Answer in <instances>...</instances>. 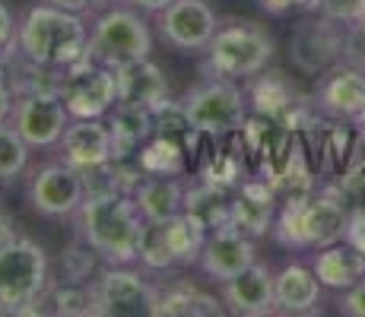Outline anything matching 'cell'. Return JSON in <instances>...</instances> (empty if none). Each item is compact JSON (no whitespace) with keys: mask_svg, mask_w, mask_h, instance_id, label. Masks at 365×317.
Masks as SVG:
<instances>
[{"mask_svg":"<svg viewBox=\"0 0 365 317\" xmlns=\"http://www.w3.org/2000/svg\"><path fill=\"white\" fill-rule=\"evenodd\" d=\"M73 219L83 244L93 254H99L105 264H137L140 260L146 219L140 216L133 194H124L115 187L86 194Z\"/></svg>","mask_w":365,"mask_h":317,"instance_id":"obj_1","label":"cell"},{"mask_svg":"<svg viewBox=\"0 0 365 317\" xmlns=\"http://www.w3.org/2000/svg\"><path fill=\"white\" fill-rule=\"evenodd\" d=\"M16 48L32 67L70 70L73 63L89 58V29L80 13L58 10L51 4H35L19 23Z\"/></svg>","mask_w":365,"mask_h":317,"instance_id":"obj_2","label":"cell"},{"mask_svg":"<svg viewBox=\"0 0 365 317\" xmlns=\"http://www.w3.org/2000/svg\"><path fill=\"white\" fill-rule=\"evenodd\" d=\"M346 216V197L340 194V187H327L321 194H296L279 207L273 219V235L283 248L321 251L327 244L343 241Z\"/></svg>","mask_w":365,"mask_h":317,"instance_id":"obj_3","label":"cell"},{"mask_svg":"<svg viewBox=\"0 0 365 317\" xmlns=\"http://www.w3.org/2000/svg\"><path fill=\"white\" fill-rule=\"evenodd\" d=\"M48 254L32 238L0 241V314H35L48 292Z\"/></svg>","mask_w":365,"mask_h":317,"instance_id":"obj_4","label":"cell"},{"mask_svg":"<svg viewBox=\"0 0 365 317\" xmlns=\"http://www.w3.org/2000/svg\"><path fill=\"white\" fill-rule=\"evenodd\" d=\"M89 61L102 67L121 70L130 63L150 61L153 54V32L140 10L133 6H108L89 26Z\"/></svg>","mask_w":365,"mask_h":317,"instance_id":"obj_5","label":"cell"},{"mask_svg":"<svg viewBox=\"0 0 365 317\" xmlns=\"http://www.w3.org/2000/svg\"><path fill=\"white\" fill-rule=\"evenodd\" d=\"M273 54H277L273 38L257 23H229L210 38L207 70L213 76H229V80H251L264 73Z\"/></svg>","mask_w":365,"mask_h":317,"instance_id":"obj_6","label":"cell"},{"mask_svg":"<svg viewBox=\"0 0 365 317\" xmlns=\"http://www.w3.org/2000/svg\"><path fill=\"white\" fill-rule=\"evenodd\" d=\"M181 115L197 133H232L248 118V95L229 76H210L181 98Z\"/></svg>","mask_w":365,"mask_h":317,"instance_id":"obj_7","label":"cell"},{"mask_svg":"<svg viewBox=\"0 0 365 317\" xmlns=\"http://www.w3.org/2000/svg\"><path fill=\"white\" fill-rule=\"evenodd\" d=\"M203 241H207V222L194 209H185L168 222H146L140 264L146 270H172V266L197 264Z\"/></svg>","mask_w":365,"mask_h":317,"instance_id":"obj_8","label":"cell"},{"mask_svg":"<svg viewBox=\"0 0 365 317\" xmlns=\"http://www.w3.org/2000/svg\"><path fill=\"white\" fill-rule=\"evenodd\" d=\"M93 314L105 317H140L156 311L159 289L133 270V264H108L102 276L89 286Z\"/></svg>","mask_w":365,"mask_h":317,"instance_id":"obj_9","label":"cell"},{"mask_svg":"<svg viewBox=\"0 0 365 317\" xmlns=\"http://www.w3.org/2000/svg\"><path fill=\"white\" fill-rule=\"evenodd\" d=\"M343 51H346V26L324 13L302 19L292 29L289 58L292 67L305 76H321L324 70H331L334 63L343 61Z\"/></svg>","mask_w":365,"mask_h":317,"instance_id":"obj_10","label":"cell"},{"mask_svg":"<svg viewBox=\"0 0 365 317\" xmlns=\"http://www.w3.org/2000/svg\"><path fill=\"white\" fill-rule=\"evenodd\" d=\"M73 121L67 111V102L58 89H35V93L19 95L13 105L10 124L19 130V137L32 146V150H51L61 143L67 124Z\"/></svg>","mask_w":365,"mask_h":317,"instance_id":"obj_11","label":"cell"},{"mask_svg":"<svg viewBox=\"0 0 365 317\" xmlns=\"http://www.w3.org/2000/svg\"><path fill=\"white\" fill-rule=\"evenodd\" d=\"M64 73L61 95L67 102L70 118H105L118 105V70L86 58Z\"/></svg>","mask_w":365,"mask_h":317,"instance_id":"obj_12","label":"cell"},{"mask_svg":"<svg viewBox=\"0 0 365 317\" xmlns=\"http://www.w3.org/2000/svg\"><path fill=\"white\" fill-rule=\"evenodd\" d=\"M86 200V181L80 168L67 162H48L29 181V203L38 216L48 219H70Z\"/></svg>","mask_w":365,"mask_h":317,"instance_id":"obj_13","label":"cell"},{"mask_svg":"<svg viewBox=\"0 0 365 317\" xmlns=\"http://www.w3.org/2000/svg\"><path fill=\"white\" fill-rule=\"evenodd\" d=\"M156 16L163 41L181 54L207 51L210 38L220 29V19L207 0H172Z\"/></svg>","mask_w":365,"mask_h":317,"instance_id":"obj_14","label":"cell"},{"mask_svg":"<svg viewBox=\"0 0 365 317\" xmlns=\"http://www.w3.org/2000/svg\"><path fill=\"white\" fill-rule=\"evenodd\" d=\"M257 260V248L251 241V235H245L235 225H216L213 232H207V241L200 248L197 266L207 279L213 283H229L235 279L242 270H248Z\"/></svg>","mask_w":365,"mask_h":317,"instance_id":"obj_15","label":"cell"},{"mask_svg":"<svg viewBox=\"0 0 365 317\" xmlns=\"http://www.w3.org/2000/svg\"><path fill=\"white\" fill-rule=\"evenodd\" d=\"M314 108L336 121H356L365 108V70L346 61L324 70L314 86Z\"/></svg>","mask_w":365,"mask_h":317,"instance_id":"obj_16","label":"cell"},{"mask_svg":"<svg viewBox=\"0 0 365 317\" xmlns=\"http://www.w3.org/2000/svg\"><path fill=\"white\" fill-rule=\"evenodd\" d=\"M58 146L67 165L80 172H93V168H105L108 162H115V137L102 118H73Z\"/></svg>","mask_w":365,"mask_h":317,"instance_id":"obj_17","label":"cell"},{"mask_svg":"<svg viewBox=\"0 0 365 317\" xmlns=\"http://www.w3.org/2000/svg\"><path fill=\"white\" fill-rule=\"evenodd\" d=\"M222 305L238 317H264L277 311V273L255 260L235 279L222 283Z\"/></svg>","mask_w":365,"mask_h":317,"instance_id":"obj_18","label":"cell"},{"mask_svg":"<svg viewBox=\"0 0 365 317\" xmlns=\"http://www.w3.org/2000/svg\"><path fill=\"white\" fill-rule=\"evenodd\" d=\"M146 222H168L187 209V190L175 175H153L130 190Z\"/></svg>","mask_w":365,"mask_h":317,"instance_id":"obj_19","label":"cell"},{"mask_svg":"<svg viewBox=\"0 0 365 317\" xmlns=\"http://www.w3.org/2000/svg\"><path fill=\"white\" fill-rule=\"evenodd\" d=\"M312 270L324 289L343 292V289L356 286L365 276V254L359 248H353L349 241H336L314 254Z\"/></svg>","mask_w":365,"mask_h":317,"instance_id":"obj_20","label":"cell"},{"mask_svg":"<svg viewBox=\"0 0 365 317\" xmlns=\"http://www.w3.org/2000/svg\"><path fill=\"white\" fill-rule=\"evenodd\" d=\"M324 286L318 283L312 266L289 264L277 273V311L283 314H314L321 308Z\"/></svg>","mask_w":365,"mask_h":317,"instance_id":"obj_21","label":"cell"},{"mask_svg":"<svg viewBox=\"0 0 365 317\" xmlns=\"http://www.w3.org/2000/svg\"><path fill=\"white\" fill-rule=\"evenodd\" d=\"M165 95H168V83L156 63L140 61L118 70V102L146 105V108L156 111L165 102Z\"/></svg>","mask_w":365,"mask_h":317,"instance_id":"obj_22","label":"cell"},{"mask_svg":"<svg viewBox=\"0 0 365 317\" xmlns=\"http://www.w3.org/2000/svg\"><path fill=\"white\" fill-rule=\"evenodd\" d=\"M108 127H111V137H115V159H121L153 137L156 121H153V108H146V105L118 102L111 108Z\"/></svg>","mask_w":365,"mask_h":317,"instance_id":"obj_23","label":"cell"},{"mask_svg":"<svg viewBox=\"0 0 365 317\" xmlns=\"http://www.w3.org/2000/svg\"><path fill=\"white\" fill-rule=\"evenodd\" d=\"M229 225L242 229L245 235H251V238L264 235V232L270 229L273 225V197H270V190H267V185L251 181V185L242 187L238 200L229 203Z\"/></svg>","mask_w":365,"mask_h":317,"instance_id":"obj_24","label":"cell"},{"mask_svg":"<svg viewBox=\"0 0 365 317\" xmlns=\"http://www.w3.org/2000/svg\"><path fill=\"white\" fill-rule=\"evenodd\" d=\"M248 105L257 111V115H267V118H277L296 102V89L283 80V73H267V76H251L248 80Z\"/></svg>","mask_w":365,"mask_h":317,"instance_id":"obj_25","label":"cell"},{"mask_svg":"<svg viewBox=\"0 0 365 317\" xmlns=\"http://www.w3.org/2000/svg\"><path fill=\"white\" fill-rule=\"evenodd\" d=\"M153 314H226V308L194 289H172V292H159Z\"/></svg>","mask_w":365,"mask_h":317,"instance_id":"obj_26","label":"cell"},{"mask_svg":"<svg viewBox=\"0 0 365 317\" xmlns=\"http://www.w3.org/2000/svg\"><path fill=\"white\" fill-rule=\"evenodd\" d=\"M29 150L32 146L19 137V130L10 121L0 124V185L19 178L29 165Z\"/></svg>","mask_w":365,"mask_h":317,"instance_id":"obj_27","label":"cell"},{"mask_svg":"<svg viewBox=\"0 0 365 317\" xmlns=\"http://www.w3.org/2000/svg\"><path fill=\"white\" fill-rule=\"evenodd\" d=\"M54 311L58 314H93V292L76 283L54 289Z\"/></svg>","mask_w":365,"mask_h":317,"instance_id":"obj_28","label":"cell"},{"mask_svg":"<svg viewBox=\"0 0 365 317\" xmlns=\"http://www.w3.org/2000/svg\"><path fill=\"white\" fill-rule=\"evenodd\" d=\"M362 4L365 0H318L314 10L336 19V23H343V26H353L356 19H359V13H362Z\"/></svg>","mask_w":365,"mask_h":317,"instance_id":"obj_29","label":"cell"},{"mask_svg":"<svg viewBox=\"0 0 365 317\" xmlns=\"http://www.w3.org/2000/svg\"><path fill=\"white\" fill-rule=\"evenodd\" d=\"M340 194L346 200H365V156L362 159H349L346 172L340 178Z\"/></svg>","mask_w":365,"mask_h":317,"instance_id":"obj_30","label":"cell"},{"mask_svg":"<svg viewBox=\"0 0 365 317\" xmlns=\"http://www.w3.org/2000/svg\"><path fill=\"white\" fill-rule=\"evenodd\" d=\"M336 311L346 317H365V276L356 286L343 289L340 298H336Z\"/></svg>","mask_w":365,"mask_h":317,"instance_id":"obj_31","label":"cell"},{"mask_svg":"<svg viewBox=\"0 0 365 317\" xmlns=\"http://www.w3.org/2000/svg\"><path fill=\"white\" fill-rule=\"evenodd\" d=\"M343 241H349L353 248H359V251L365 254V209H349Z\"/></svg>","mask_w":365,"mask_h":317,"instance_id":"obj_32","label":"cell"},{"mask_svg":"<svg viewBox=\"0 0 365 317\" xmlns=\"http://www.w3.org/2000/svg\"><path fill=\"white\" fill-rule=\"evenodd\" d=\"M16 32H19V23L13 19V10L6 4H0V51L16 48Z\"/></svg>","mask_w":365,"mask_h":317,"instance_id":"obj_33","label":"cell"},{"mask_svg":"<svg viewBox=\"0 0 365 317\" xmlns=\"http://www.w3.org/2000/svg\"><path fill=\"white\" fill-rule=\"evenodd\" d=\"M13 93H16V86H13V76L6 73V67L0 63V124L4 121H10V115H13Z\"/></svg>","mask_w":365,"mask_h":317,"instance_id":"obj_34","label":"cell"},{"mask_svg":"<svg viewBox=\"0 0 365 317\" xmlns=\"http://www.w3.org/2000/svg\"><path fill=\"white\" fill-rule=\"evenodd\" d=\"M318 0H261V6L273 16H286L292 10H314Z\"/></svg>","mask_w":365,"mask_h":317,"instance_id":"obj_35","label":"cell"},{"mask_svg":"<svg viewBox=\"0 0 365 317\" xmlns=\"http://www.w3.org/2000/svg\"><path fill=\"white\" fill-rule=\"evenodd\" d=\"M41 4H51V6H58V10H67V13H86V10H93L96 6V0H41Z\"/></svg>","mask_w":365,"mask_h":317,"instance_id":"obj_36","label":"cell"},{"mask_svg":"<svg viewBox=\"0 0 365 317\" xmlns=\"http://www.w3.org/2000/svg\"><path fill=\"white\" fill-rule=\"evenodd\" d=\"M128 4L133 6V10H140V13H163L172 0H128Z\"/></svg>","mask_w":365,"mask_h":317,"instance_id":"obj_37","label":"cell"},{"mask_svg":"<svg viewBox=\"0 0 365 317\" xmlns=\"http://www.w3.org/2000/svg\"><path fill=\"white\" fill-rule=\"evenodd\" d=\"M353 124H356V127H359V130L365 133V108L359 111V118H356V121H353Z\"/></svg>","mask_w":365,"mask_h":317,"instance_id":"obj_38","label":"cell"},{"mask_svg":"<svg viewBox=\"0 0 365 317\" xmlns=\"http://www.w3.org/2000/svg\"><path fill=\"white\" fill-rule=\"evenodd\" d=\"M356 26H362L365 29V4H362V13H359V19H356Z\"/></svg>","mask_w":365,"mask_h":317,"instance_id":"obj_39","label":"cell"},{"mask_svg":"<svg viewBox=\"0 0 365 317\" xmlns=\"http://www.w3.org/2000/svg\"><path fill=\"white\" fill-rule=\"evenodd\" d=\"M102 4H111V6H115V0H96V6H102Z\"/></svg>","mask_w":365,"mask_h":317,"instance_id":"obj_40","label":"cell"}]
</instances>
